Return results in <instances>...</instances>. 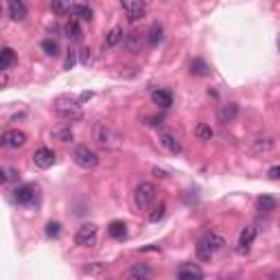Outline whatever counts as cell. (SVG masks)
<instances>
[{"mask_svg":"<svg viewBox=\"0 0 280 280\" xmlns=\"http://www.w3.org/2000/svg\"><path fill=\"white\" fill-rule=\"evenodd\" d=\"M95 140H97L99 147H103V149H118V147L123 145V136L105 123H99L95 127Z\"/></svg>","mask_w":280,"mask_h":280,"instance_id":"3957f363","label":"cell"},{"mask_svg":"<svg viewBox=\"0 0 280 280\" xmlns=\"http://www.w3.org/2000/svg\"><path fill=\"white\" fill-rule=\"evenodd\" d=\"M0 175H3V177H0V179H3V184H9L11 179H18L20 173L16 169H3V171H0Z\"/></svg>","mask_w":280,"mask_h":280,"instance_id":"d6a6232c","label":"cell"},{"mask_svg":"<svg viewBox=\"0 0 280 280\" xmlns=\"http://www.w3.org/2000/svg\"><path fill=\"white\" fill-rule=\"evenodd\" d=\"M271 147H274V140L271 138H256L254 140V153H265V151H269Z\"/></svg>","mask_w":280,"mask_h":280,"instance_id":"f1b7e54d","label":"cell"},{"mask_svg":"<svg viewBox=\"0 0 280 280\" xmlns=\"http://www.w3.org/2000/svg\"><path fill=\"white\" fill-rule=\"evenodd\" d=\"M42 49H44L46 55H51V57H57V55H59V46H57L55 39H44V42H42Z\"/></svg>","mask_w":280,"mask_h":280,"instance_id":"f546056e","label":"cell"},{"mask_svg":"<svg viewBox=\"0 0 280 280\" xmlns=\"http://www.w3.org/2000/svg\"><path fill=\"white\" fill-rule=\"evenodd\" d=\"M13 199H16V204H20V206L33 204L35 202V186H31V184L18 186V189L13 191Z\"/></svg>","mask_w":280,"mask_h":280,"instance_id":"30bf717a","label":"cell"},{"mask_svg":"<svg viewBox=\"0 0 280 280\" xmlns=\"http://www.w3.org/2000/svg\"><path fill=\"white\" fill-rule=\"evenodd\" d=\"M79 99H81V101H88V99H92V92H81V97H79Z\"/></svg>","mask_w":280,"mask_h":280,"instance_id":"f35d334b","label":"cell"},{"mask_svg":"<svg viewBox=\"0 0 280 280\" xmlns=\"http://www.w3.org/2000/svg\"><path fill=\"white\" fill-rule=\"evenodd\" d=\"M66 35H68L70 39H81V35H83V31H81V26H79V22L77 20H70L68 24H66Z\"/></svg>","mask_w":280,"mask_h":280,"instance_id":"484cf974","label":"cell"},{"mask_svg":"<svg viewBox=\"0 0 280 280\" xmlns=\"http://www.w3.org/2000/svg\"><path fill=\"white\" fill-rule=\"evenodd\" d=\"M51 136L55 138V140H59V143H70L72 140V129L66 125V127H55L51 131Z\"/></svg>","mask_w":280,"mask_h":280,"instance_id":"603a6c76","label":"cell"},{"mask_svg":"<svg viewBox=\"0 0 280 280\" xmlns=\"http://www.w3.org/2000/svg\"><path fill=\"white\" fill-rule=\"evenodd\" d=\"M162 24H158V22H153L151 26H149V44L151 46H156V44H160L162 42Z\"/></svg>","mask_w":280,"mask_h":280,"instance_id":"d4e9b609","label":"cell"},{"mask_svg":"<svg viewBox=\"0 0 280 280\" xmlns=\"http://www.w3.org/2000/svg\"><path fill=\"white\" fill-rule=\"evenodd\" d=\"M108 235L112 239H116V241H123L127 237V225H125V221H112L108 225Z\"/></svg>","mask_w":280,"mask_h":280,"instance_id":"d6986e66","label":"cell"},{"mask_svg":"<svg viewBox=\"0 0 280 280\" xmlns=\"http://www.w3.org/2000/svg\"><path fill=\"white\" fill-rule=\"evenodd\" d=\"M129 278H149L151 276V267H147V265H136V267L129 269Z\"/></svg>","mask_w":280,"mask_h":280,"instance_id":"83f0119b","label":"cell"},{"mask_svg":"<svg viewBox=\"0 0 280 280\" xmlns=\"http://www.w3.org/2000/svg\"><path fill=\"white\" fill-rule=\"evenodd\" d=\"M223 237H219L215 235V232H206V235H202V239L197 241V258L199 261H210L212 256L217 254V252H221L223 250Z\"/></svg>","mask_w":280,"mask_h":280,"instance_id":"6da1fadb","label":"cell"},{"mask_svg":"<svg viewBox=\"0 0 280 280\" xmlns=\"http://www.w3.org/2000/svg\"><path fill=\"white\" fill-rule=\"evenodd\" d=\"M156 202V186L151 182H140L136 186V193H134V204L138 210H147L151 208V204Z\"/></svg>","mask_w":280,"mask_h":280,"instance_id":"277c9868","label":"cell"},{"mask_svg":"<svg viewBox=\"0 0 280 280\" xmlns=\"http://www.w3.org/2000/svg\"><path fill=\"white\" fill-rule=\"evenodd\" d=\"M254 239H256V225H248V228H243L241 237H239V243H237V252H239V254H248L250 245L254 243Z\"/></svg>","mask_w":280,"mask_h":280,"instance_id":"8fae6325","label":"cell"},{"mask_svg":"<svg viewBox=\"0 0 280 280\" xmlns=\"http://www.w3.org/2000/svg\"><path fill=\"white\" fill-rule=\"evenodd\" d=\"M55 112H57V116H62L64 121H70V123L83 118V110H81V105H79V101L68 95H62L55 99Z\"/></svg>","mask_w":280,"mask_h":280,"instance_id":"7a4b0ae2","label":"cell"},{"mask_svg":"<svg viewBox=\"0 0 280 280\" xmlns=\"http://www.w3.org/2000/svg\"><path fill=\"white\" fill-rule=\"evenodd\" d=\"M26 143V134L20 129H7L3 138H0V145L5 147V149H18V147H22Z\"/></svg>","mask_w":280,"mask_h":280,"instance_id":"ba28073f","label":"cell"},{"mask_svg":"<svg viewBox=\"0 0 280 280\" xmlns=\"http://www.w3.org/2000/svg\"><path fill=\"white\" fill-rule=\"evenodd\" d=\"M177 278L179 280H193V278L199 280V278H204V271L195 263H182L177 267Z\"/></svg>","mask_w":280,"mask_h":280,"instance_id":"7c38bea8","label":"cell"},{"mask_svg":"<svg viewBox=\"0 0 280 280\" xmlns=\"http://www.w3.org/2000/svg\"><path fill=\"white\" fill-rule=\"evenodd\" d=\"M121 7H123V11L127 13V18L131 20V22L140 20L145 16V11H147L145 0H121Z\"/></svg>","mask_w":280,"mask_h":280,"instance_id":"52a82bcc","label":"cell"},{"mask_svg":"<svg viewBox=\"0 0 280 280\" xmlns=\"http://www.w3.org/2000/svg\"><path fill=\"white\" fill-rule=\"evenodd\" d=\"M97 239H99V228L95 223H83L81 228L77 230L75 235V243L79 248H95L97 245Z\"/></svg>","mask_w":280,"mask_h":280,"instance_id":"5b68a950","label":"cell"},{"mask_svg":"<svg viewBox=\"0 0 280 280\" xmlns=\"http://www.w3.org/2000/svg\"><path fill=\"white\" fill-rule=\"evenodd\" d=\"M160 145H162L169 153H173V156H179V153H182V143H179L173 134H169V131H160Z\"/></svg>","mask_w":280,"mask_h":280,"instance_id":"4fadbf2b","label":"cell"},{"mask_svg":"<svg viewBox=\"0 0 280 280\" xmlns=\"http://www.w3.org/2000/svg\"><path fill=\"white\" fill-rule=\"evenodd\" d=\"M151 99H153V103H156L158 108H162V110H166V108H171V105H173V95L169 90H156L151 95Z\"/></svg>","mask_w":280,"mask_h":280,"instance_id":"e0dca14e","label":"cell"},{"mask_svg":"<svg viewBox=\"0 0 280 280\" xmlns=\"http://www.w3.org/2000/svg\"><path fill=\"white\" fill-rule=\"evenodd\" d=\"M90 59H92V51H90V49H83V51H81V64L88 66Z\"/></svg>","mask_w":280,"mask_h":280,"instance_id":"8d00e7d4","label":"cell"},{"mask_svg":"<svg viewBox=\"0 0 280 280\" xmlns=\"http://www.w3.org/2000/svg\"><path fill=\"white\" fill-rule=\"evenodd\" d=\"M195 136H197L199 140H204V143H208V140H210L212 136H215V131H212L210 125L199 123V125H197V129H195Z\"/></svg>","mask_w":280,"mask_h":280,"instance_id":"4316f807","label":"cell"},{"mask_svg":"<svg viewBox=\"0 0 280 280\" xmlns=\"http://www.w3.org/2000/svg\"><path fill=\"white\" fill-rule=\"evenodd\" d=\"M72 160H75V164L77 166H81V169H95V166L99 164V156L92 149H88L85 145L81 147H77L75 151H72Z\"/></svg>","mask_w":280,"mask_h":280,"instance_id":"8992f818","label":"cell"},{"mask_svg":"<svg viewBox=\"0 0 280 280\" xmlns=\"http://www.w3.org/2000/svg\"><path fill=\"white\" fill-rule=\"evenodd\" d=\"M51 9L57 13V16H64V13H70L72 3L70 0H51Z\"/></svg>","mask_w":280,"mask_h":280,"instance_id":"cb8c5ba5","label":"cell"},{"mask_svg":"<svg viewBox=\"0 0 280 280\" xmlns=\"http://www.w3.org/2000/svg\"><path fill=\"white\" fill-rule=\"evenodd\" d=\"M59 232H62V225H59L57 221H49V223H46V237H49V239H57Z\"/></svg>","mask_w":280,"mask_h":280,"instance_id":"1f68e13d","label":"cell"},{"mask_svg":"<svg viewBox=\"0 0 280 280\" xmlns=\"http://www.w3.org/2000/svg\"><path fill=\"white\" fill-rule=\"evenodd\" d=\"M267 177H269V179H274V182H278V179H280V164L271 166V169L267 171Z\"/></svg>","mask_w":280,"mask_h":280,"instance_id":"d590c367","label":"cell"},{"mask_svg":"<svg viewBox=\"0 0 280 280\" xmlns=\"http://www.w3.org/2000/svg\"><path fill=\"white\" fill-rule=\"evenodd\" d=\"M239 114V105L237 103H228L219 110V123H232Z\"/></svg>","mask_w":280,"mask_h":280,"instance_id":"ac0fdd59","label":"cell"},{"mask_svg":"<svg viewBox=\"0 0 280 280\" xmlns=\"http://www.w3.org/2000/svg\"><path fill=\"white\" fill-rule=\"evenodd\" d=\"M123 39H125L123 29H121V26H114V29H110L108 35H105V49H116Z\"/></svg>","mask_w":280,"mask_h":280,"instance_id":"2e32d148","label":"cell"},{"mask_svg":"<svg viewBox=\"0 0 280 280\" xmlns=\"http://www.w3.org/2000/svg\"><path fill=\"white\" fill-rule=\"evenodd\" d=\"M70 16L75 18V20L92 22V18H95V11H92L88 5H83V3H75V5H72V9H70Z\"/></svg>","mask_w":280,"mask_h":280,"instance_id":"9a60e30c","label":"cell"},{"mask_svg":"<svg viewBox=\"0 0 280 280\" xmlns=\"http://www.w3.org/2000/svg\"><path fill=\"white\" fill-rule=\"evenodd\" d=\"M7 11H9V18L13 22H22L26 18V13H29V9H26V5L22 0H9V3H7Z\"/></svg>","mask_w":280,"mask_h":280,"instance_id":"5bb4252c","label":"cell"},{"mask_svg":"<svg viewBox=\"0 0 280 280\" xmlns=\"http://www.w3.org/2000/svg\"><path fill=\"white\" fill-rule=\"evenodd\" d=\"M153 173H156L158 177H166V173H164L162 169H158V166H156V169H153Z\"/></svg>","mask_w":280,"mask_h":280,"instance_id":"ab89813d","label":"cell"},{"mask_svg":"<svg viewBox=\"0 0 280 280\" xmlns=\"http://www.w3.org/2000/svg\"><path fill=\"white\" fill-rule=\"evenodd\" d=\"M164 215H166V206H164V204H158L156 208H153V210L149 212V221H151V223H158Z\"/></svg>","mask_w":280,"mask_h":280,"instance_id":"4dcf8cb0","label":"cell"},{"mask_svg":"<svg viewBox=\"0 0 280 280\" xmlns=\"http://www.w3.org/2000/svg\"><path fill=\"white\" fill-rule=\"evenodd\" d=\"M85 274H90V276H97V274H101L103 271V263H95V265H88V267L83 269Z\"/></svg>","mask_w":280,"mask_h":280,"instance_id":"836d02e7","label":"cell"},{"mask_svg":"<svg viewBox=\"0 0 280 280\" xmlns=\"http://www.w3.org/2000/svg\"><path fill=\"white\" fill-rule=\"evenodd\" d=\"M278 51H280V35H278Z\"/></svg>","mask_w":280,"mask_h":280,"instance_id":"60d3db41","label":"cell"},{"mask_svg":"<svg viewBox=\"0 0 280 280\" xmlns=\"http://www.w3.org/2000/svg\"><path fill=\"white\" fill-rule=\"evenodd\" d=\"M77 64V53L68 51V57H66V70H72V66Z\"/></svg>","mask_w":280,"mask_h":280,"instance_id":"e575fe53","label":"cell"},{"mask_svg":"<svg viewBox=\"0 0 280 280\" xmlns=\"http://www.w3.org/2000/svg\"><path fill=\"white\" fill-rule=\"evenodd\" d=\"M276 197H269V195H261L256 199V208L261 210V212H271V210H276Z\"/></svg>","mask_w":280,"mask_h":280,"instance_id":"44dd1931","label":"cell"},{"mask_svg":"<svg viewBox=\"0 0 280 280\" xmlns=\"http://www.w3.org/2000/svg\"><path fill=\"white\" fill-rule=\"evenodd\" d=\"M33 164H35L37 169H51V166L55 164V151L46 149V147H39V149L33 153Z\"/></svg>","mask_w":280,"mask_h":280,"instance_id":"9c48e42d","label":"cell"},{"mask_svg":"<svg viewBox=\"0 0 280 280\" xmlns=\"http://www.w3.org/2000/svg\"><path fill=\"white\" fill-rule=\"evenodd\" d=\"M191 75H195V77H206V75H210V68H208V64L204 62V59H193L191 62Z\"/></svg>","mask_w":280,"mask_h":280,"instance_id":"7402d4cb","label":"cell"},{"mask_svg":"<svg viewBox=\"0 0 280 280\" xmlns=\"http://www.w3.org/2000/svg\"><path fill=\"white\" fill-rule=\"evenodd\" d=\"M138 35H140L138 31H131V33H129V49H131V51H136V39H138Z\"/></svg>","mask_w":280,"mask_h":280,"instance_id":"74e56055","label":"cell"},{"mask_svg":"<svg viewBox=\"0 0 280 280\" xmlns=\"http://www.w3.org/2000/svg\"><path fill=\"white\" fill-rule=\"evenodd\" d=\"M0 57H3V70H11L13 66H16V62H18L16 51L9 49V46H5L3 53H0Z\"/></svg>","mask_w":280,"mask_h":280,"instance_id":"ffe728a7","label":"cell"}]
</instances>
